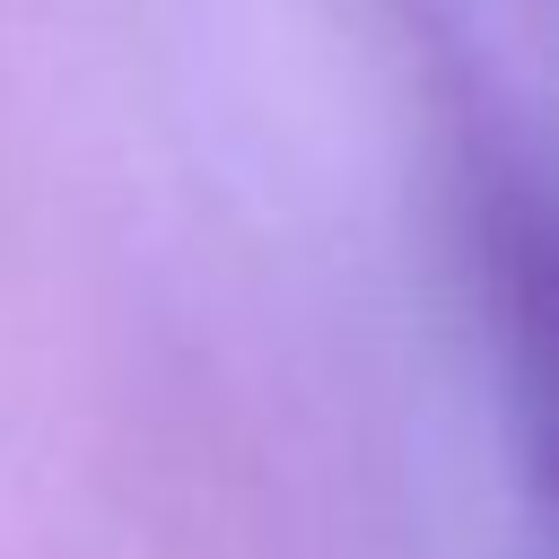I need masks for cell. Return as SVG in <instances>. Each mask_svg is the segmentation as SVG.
<instances>
[{
	"mask_svg": "<svg viewBox=\"0 0 559 559\" xmlns=\"http://www.w3.org/2000/svg\"><path fill=\"white\" fill-rule=\"evenodd\" d=\"M498 306L515 341V384L542 454V489H559V210H524L498 236Z\"/></svg>",
	"mask_w": 559,
	"mask_h": 559,
	"instance_id": "obj_1",
	"label": "cell"
},
{
	"mask_svg": "<svg viewBox=\"0 0 559 559\" xmlns=\"http://www.w3.org/2000/svg\"><path fill=\"white\" fill-rule=\"evenodd\" d=\"M533 559H559V507H550V515H533Z\"/></svg>",
	"mask_w": 559,
	"mask_h": 559,
	"instance_id": "obj_2",
	"label": "cell"
}]
</instances>
